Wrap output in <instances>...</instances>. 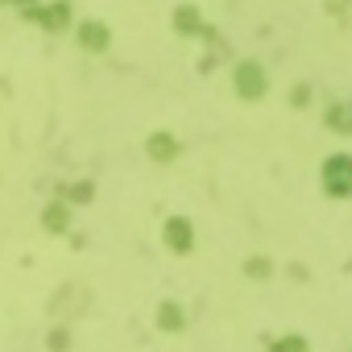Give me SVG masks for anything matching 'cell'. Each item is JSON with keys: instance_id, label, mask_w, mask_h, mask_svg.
Returning a JSON list of instances; mask_svg holds the SVG:
<instances>
[{"instance_id": "7a4b0ae2", "label": "cell", "mask_w": 352, "mask_h": 352, "mask_svg": "<svg viewBox=\"0 0 352 352\" xmlns=\"http://www.w3.org/2000/svg\"><path fill=\"white\" fill-rule=\"evenodd\" d=\"M170 245H174V249H183V245H191V228H187L183 220H174V224H170Z\"/></svg>"}, {"instance_id": "6da1fadb", "label": "cell", "mask_w": 352, "mask_h": 352, "mask_svg": "<svg viewBox=\"0 0 352 352\" xmlns=\"http://www.w3.org/2000/svg\"><path fill=\"white\" fill-rule=\"evenodd\" d=\"M236 79H241V91H245V96H261V87H265V79H261V71H257L253 63H245Z\"/></svg>"}]
</instances>
